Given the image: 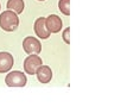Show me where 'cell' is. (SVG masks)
<instances>
[{
	"label": "cell",
	"mask_w": 127,
	"mask_h": 107,
	"mask_svg": "<svg viewBox=\"0 0 127 107\" xmlns=\"http://www.w3.org/2000/svg\"><path fill=\"white\" fill-rule=\"evenodd\" d=\"M18 25H19V19L17 13H14L13 11L7 10L0 14V28L4 31H7V32L16 31Z\"/></svg>",
	"instance_id": "6da1fadb"
},
{
	"label": "cell",
	"mask_w": 127,
	"mask_h": 107,
	"mask_svg": "<svg viewBox=\"0 0 127 107\" xmlns=\"http://www.w3.org/2000/svg\"><path fill=\"white\" fill-rule=\"evenodd\" d=\"M5 82L8 87H24L28 82V79L25 74L16 70V71H11L10 74H7V76L5 77Z\"/></svg>",
	"instance_id": "7a4b0ae2"
},
{
	"label": "cell",
	"mask_w": 127,
	"mask_h": 107,
	"mask_svg": "<svg viewBox=\"0 0 127 107\" xmlns=\"http://www.w3.org/2000/svg\"><path fill=\"white\" fill-rule=\"evenodd\" d=\"M23 48H24V51L30 55H38L42 51L40 42L34 37H26L23 40Z\"/></svg>",
	"instance_id": "3957f363"
},
{
	"label": "cell",
	"mask_w": 127,
	"mask_h": 107,
	"mask_svg": "<svg viewBox=\"0 0 127 107\" xmlns=\"http://www.w3.org/2000/svg\"><path fill=\"white\" fill-rule=\"evenodd\" d=\"M42 66V58L37 55H30L24 61V70L29 75H34L37 69Z\"/></svg>",
	"instance_id": "277c9868"
},
{
	"label": "cell",
	"mask_w": 127,
	"mask_h": 107,
	"mask_svg": "<svg viewBox=\"0 0 127 107\" xmlns=\"http://www.w3.org/2000/svg\"><path fill=\"white\" fill-rule=\"evenodd\" d=\"M45 25H46V29L49 30L50 34H57L60 32L62 29V19L58 16L56 14H50L48 18H45Z\"/></svg>",
	"instance_id": "5b68a950"
},
{
	"label": "cell",
	"mask_w": 127,
	"mask_h": 107,
	"mask_svg": "<svg viewBox=\"0 0 127 107\" xmlns=\"http://www.w3.org/2000/svg\"><path fill=\"white\" fill-rule=\"evenodd\" d=\"M34 32H36V35L38 36L39 38H42V39H46V38L50 37L51 34L49 32V30L46 29L44 17L38 18V19L34 22Z\"/></svg>",
	"instance_id": "8992f818"
},
{
	"label": "cell",
	"mask_w": 127,
	"mask_h": 107,
	"mask_svg": "<svg viewBox=\"0 0 127 107\" xmlns=\"http://www.w3.org/2000/svg\"><path fill=\"white\" fill-rule=\"evenodd\" d=\"M13 56L10 52H0V73H6L13 67Z\"/></svg>",
	"instance_id": "52a82bcc"
},
{
	"label": "cell",
	"mask_w": 127,
	"mask_h": 107,
	"mask_svg": "<svg viewBox=\"0 0 127 107\" xmlns=\"http://www.w3.org/2000/svg\"><path fill=\"white\" fill-rule=\"evenodd\" d=\"M37 79L40 83H48L51 81L52 79V71H51V68L48 66H40L37 69Z\"/></svg>",
	"instance_id": "ba28073f"
},
{
	"label": "cell",
	"mask_w": 127,
	"mask_h": 107,
	"mask_svg": "<svg viewBox=\"0 0 127 107\" xmlns=\"http://www.w3.org/2000/svg\"><path fill=\"white\" fill-rule=\"evenodd\" d=\"M24 0H8L7 1V8L13 11L17 14H20L23 13L24 10Z\"/></svg>",
	"instance_id": "9c48e42d"
},
{
	"label": "cell",
	"mask_w": 127,
	"mask_h": 107,
	"mask_svg": "<svg viewBox=\"0 0 127 107\" xmlns=\"http://www.w3.org/2000/svg\"><path fill=\"white\" fill-rule=\"evenodd\" d=\"M69 5H70V0H60V2H58L60 11L65 16L70 14V6Z\"/></svg>",
	"instance_id": "30bf717a"
},
{
	"label": "cell",
	"mask_w": 127,
	"mask_h": 107,
	"mask_svg": "<svg viewBox=\"0 0 127 107\" xmlns=\"http://www.w3.org/2000/svg\"><path fill=\"white\" fill-rule=\"evenodd\" d=\"M69 32H70V29L68 28L64 30V32H63V39L65 42L66 44H69L70 43V39H69Z\"/></svg>",
	"instance_id": "8fae6325"
},
{
	"label": "cell",
	"mask_w": 127,
	"mask_h": 107,
	"mask_svg": "<svg viewBox=\"0 0 127 107\" xmlns=\"http://www.w3.org/2000/svg\"><path fill=\"white\" fill-rule=\"evenodd\" d=\"M40 1H43V0H40Z\"/></svg>",
	"instance_id": "7c38bea8"
}]
</instances>
